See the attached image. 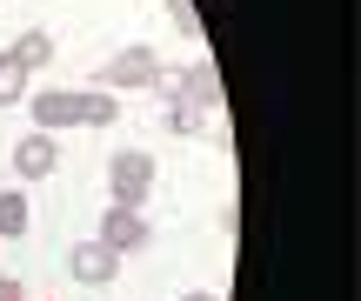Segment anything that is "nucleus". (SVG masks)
<instances>
[{
    "mask_svg": "<svg viewBox=\"0 0 361 301\" xmlns=\"http://www.w3.org/2000/svg\"><path fill=\"white\" fill-rule=\"evenodd\" d=\"M147 188H154V154H147V147H114V161H107V195H114V208H141Z\"/></svg>",
    "mask_w": 361,
    "mask_h": 301,
    "instance_id": "obj_1",
    "label": "nucleus"
},
{
    "mask_svg": "<svg viewBox=\"0 0 361 301\" xmlns=\"http://www.w3.org/2000/svg\"><path fill=\"white\" fill-rule=\"evenodd\" d=\"M0 301H27V295H20V281H13V275H0Z\"/></svg>",
    "mask_w": 361,
    "mask_h": 301,
    "instance_id": "obj_13",
    "label": "nucleus"
},
{
    "mask_svg": "<svg viewBox=\"0 0 361 301\" xmlns=\"http://www.w3.org/2000/svg\"><path fill=\"white\" fill-rule=\"evenodd\" d=\"M180 301H221V295H207V288H194V295H180Z\"/></svg>",
    "mask_w": 361,
    "mask_h": 301,
    "instance_id": "obj_14",
    "label": "nucleus"
},
{
    "mask_svg": "<svg viewBox=\"0 0 361 301\" xmlns=\"http://www.w3.org/2000/svg\"><path fill=\"white\" fill-rule=\"evenodd\" d=\"M114 114H121V101L107 87H80V128H114Z\"/></svg>",
    "mask_w": 361,
    "mask_h": 301,
    "instance_id": "obj_9",
    "label": "nucleus"
},
{
    "mask_svg": "<svg viewBox=\"0 0 361 301\" xmlns=\"http://www.w3.org/2000/svg\"><path fill=\"white\" fill-rule=\"evenodd\" d=\"M101 87L114 94V87H161V61H154V47H121L114 61L101 67Z\"/></svg>",
    "mask_w": 361,
    "mask_h": 301,
    "instance_id": "obj_3",
    "label": "nucleus"
},
{
    "mask_svg": "<svg viewBox=\"0 0 361 301\" xmlns=\"http://www.w3.org/2000/svg\"><path fill=\"white\" fill-rule=\"evenodd\" d=\"M7 61L20 67V74H34V67H47V61H54V34H40V27H27V34H20V40L7 47Z\"/></svg>",
    "mask_w": 361,
    "mask_h": 301,
    "instance_id": "obj_8",
    "label": "nucleus"
},
{
    "mask_svg": "<svg viewBox=\"0 0 361 301\" xmlns=\"http://www.w3.org/2000/svg\"><path fill=\"white\" fill-rule=\"evenodd\" d=\"M94 241H107V248L128 262V254H141L147 241H154V228H147L141 208H107V214H101V235H94Z\"/></svg>",
    "mask_w": 361,
    "mask_h": 301,
    "instance_id": "obj_4",
    "label": "nucleus"
},
{
    "mask_svg": "<svg viewBox=\"0 0 361 301\" xmlns=\"http://www.w3.org/2000/svg\"><path fill=\"white\" fill-rule=\"evenodd\" d=\"M20 94H27V74H20V67L7 61V54H0V107H13Z\"/></svg>",
    "mask_w": 361,
    "mask_h": 301,
    "instance_id": "obj_11",
    "label": "nucleus"
},
{
    "mask_svg": "<svg viewBox=\"0 0 361 301\" xmlns=\"http://www.w3.org/2000/svg\"><path fill=\"white\" fill-rule=\"evenodd\" d=\"M161 94H168V107H194V114H201V107H214L221 101V80H214V67L207 61H188V67H161Z\"/></svg>",
    "mask_w": 361,
    "mask_h": 301,
    "instance_id": "obj_2",
    "label": "nucleus"
},
{
    "mask_svg": "<svg viewBox=\"0 0 361 301\" xmlns=\"http://www.w3.org/2000/svg\"><path fill=\"white\" fill-rule=\"evenodd\" d=\"M27 221H34V208H27V195L13 188V195H0V235L7 241H20L27 235Z\"/></svg>",
    "mask_w": 361,
    "mask_h": 301,
    "instance_id": "obj_10",
    "label": "nucleus"
},
{
    "mask_svg": "<svg viewBox=\"0 0 361 301\" xmlns=\"http://www.w3.org/2000/svg\"><path fill=\"white\" fill-rule=\"evenodd\" d=\"M27 107H34V128L40 134L80 128V94H67V87H34V94H27Z\"/></svg>",
    "mask_w": 361,
    "mask_h": 301,
    "instance_id": "obj_6",
    "label": "nucleus"
},
{
    "mask_svg": "<svg viewBox=\"0 0 361 301\" xmlns=\"http://www.w3.org/2000/svg\"><path fill=\"white\" fill-rule=\"evenodd\" d=\"M194 121H201L194 107H168V128H174V134H194Z\"/></svg>",
    "mask_w": 361,
    "mask_h": 301,
    "instance_id": "obj_12",
    "label": "nucleus"
},
{
    "mask_svg": "<svg viewBox=\"0 0 361 301\" xmlns=\"http://www.w3.org/2000/svg\"><path fill=\"white\" fill-rule=\"evenodd\" d=\"M67 275H74L80 288H107V281L121 275V254L107 248V241H74V248H67Z\"/></svg>",
    "mask_w": 361,
    "mask_h": 301,
    "instance_id": "obj_5",
    "label": "nucleus"
},
{
    "mask_svg": "<svg viewBox=\"0 0 361 301\" xmlns=\"http://www.w3.org/2000/svg\"><path fill=\"white\" fill-rule=\"evenodd\" d=\"M61 168V141H54V134H27V141H13V174H20V181H47V174Z\"/></svg>",
    "mask_w": 361,
    "mask_h": 301,
    "instance_id": "obj_7",
    "label": "nucleus"
}]
</instances>
